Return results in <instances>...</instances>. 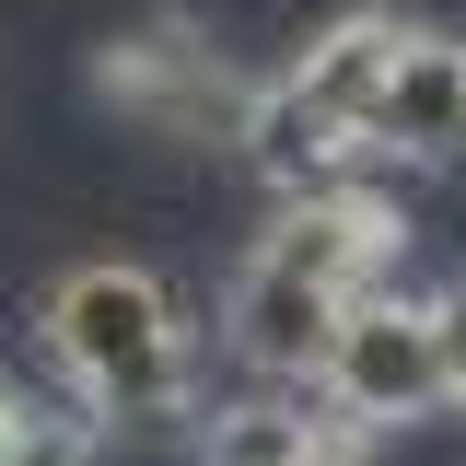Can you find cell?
<instances>
[{
    "label": "cell",
    "instance_id": "ba28073f",
    "mask_svg": "<svg viewBox=\"0 0 466 466\" xmlns=\"http://www.w3.org/2000/svg\"><path fill=\"white\" fill-rule=\"evenodd\" d=\"M431 315H443V361H455V397H466V280L431 291Z\"/></svg>",
    "mask_w": 466,
    "mask_h": 466
},
{
    "label": "cell",
    "instance_id": "30bf717a",
    "mask_svg": "<svg viewBox=\"0 0 466 466\" xmlns=\"http://www.w3.org/2000/svg\"><path fill=\"white\" fill-rule=\"evenodd\" d=\"M12 420H24V397H12V385H0V455H12Z\"/></svg>",
    "mask_w": 466,
    "mask_h": 466
},
{
    "label": "cell",
    "instance_id": "3957f363",
    "mask_svg": "<svg viewBox=\"0 0 466 466\" xmlns=\"http://www.w3.org/2000/svg\"><path fill=\"white\" fill-rule=\"evenodd\" d=\"M94 94H106L116 116H140L152 140H175V152H245V128H257V94H268V82H245V70H233L187 12H152V24L106 35Z\"/></svg>",
    "mask_w": 466,
    "mask_h": 466
},
{
    "label": "cell",
    "instance_id": "6da1fadb",
    "mask_svg": "<svg viewBox=\"0 0 466 466\" xmlns=\"http://www.w3.org/2000/svg\"><path fill=\"white\" fill-rule=\"evenodd\" d=\"M35 339L70 373V397L94 420H187L198 397V339H187V303L128 257H82L58 268L35 303Z\"/></svg>",
    "mask_w": 466,
    "mask_h": 466
},
{
    "label": "cell",
    "instance_id": "7a4b0ae2",
    "mask_svg": "<svg viewBox=\"0 0 466 466\" xmlns=\"http://www.w3.org/2000/svg\"><path fill=\"white\" fill-rule=\"evenodd\" d=\"M397 47H408V24H385V12L327 24V35L257 94L245 164L268 175V187H350V164L373 152V106H385V82H397Z\"/></svg>",
    "mask_w": 466,
    "mask_h": 466
},
{
    "label": "cell",
    "instance_id": "8992f818",
    "mask_svg": "<svg viewBox=\"0 0 466 466\" xmlns=\"http://www.w3.org/2000/svg\"><path fill=\"white\" fill-rule=\"evenodd\" d=\"M339 431H350V420L327 397H315V408H303V397H233V408L198 420V455H210V466H315Z\"/></svg>",
    "mask_w": 466,
    "mask_h": 466
},
{
    "label": "cell",
    "instance_id": "52a82bcc",
    "mask_svg": "<svg viewBox=\"0 0 466 466\" xmlns=\"http://www.w3.org/2000/svg\"><path fill=\"white\" fill-rule=\"evenodd\" d=\"M0 466H94V408H35V397H24Z\"/></svg>",
    "mask_w": 466,
    "mask_h": 466
},
{
    "label": "cell",
    "instance_id": "277c9868",
    "mask_svg": "<svg viewBox=\"0 0 466 466\" xmlns=\"http://www.w3.org/2000/svg\"><path fill=\"white\" fill-rule=\"evenodd\" d=\"M315 397L339 408L350 431H408V420H431V408L455 397L443 315H431V303H408L397 280H373V291L339 315L327 361H315Z\"/></svg>",
    "mask_w": 466,
    "mask_h": 466
},
{
    "label": "cell",
    "instance_id": "5b68a950",
    "mask_svg": "<svg viewBox=\"0 0 466 466\" xmlns=\"http://www.w3.org/2000/svg\"><path fill=\"white\" fill-rule=\"evenodd\" d=\"M373 152L397 164H455L466 152V35H408L397 82L373 106Z\"/></svg>",
    "mask_w": 466,
    "mask_h": 466
},
{
    "label": "cell",
    "instance_id": "9c48e42d",
    "mask_svg": "<svg viewBox=\"0 0 466 466\" xmlns=\"http://www.w3.org/2000/svg\"><path fill=\"white\" fill-rule=\"evenodd\" d=\"M315 466H361V431H339V443H327V455H315Z\"/></svg>",
    "mask_w": 466,
    "mask_h": 466
}]
</instances>
